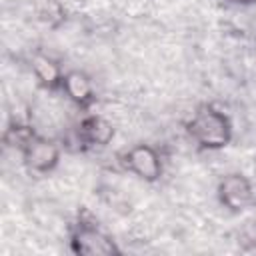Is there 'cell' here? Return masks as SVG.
<instances>
[{"label": "cell", "mask_w": 256, "mask_h": 256, "mask_svg": "<svg viewBox=\"0 0 256 256\" xmlns=\"http://www.w3.org/2000/svg\"><path fill=\"white\" fill-rule=\"evenodd\" d=\"M30 70L36 78V82L46 88V90H56V88H62V78H64V72L60 68V64L56 60H52L50 56L46 54H36L32 56L30 60Z\"/></svg>", "instance_id": "8"}, {"label": "cell", "mask_w": 256, "mask_h": 256, "mask_svg": "<svg viewBox=\"0 0 256 256\" xmlns=\"http://www.w3.org/2000/svg\"><path fill=\"white\" fill-rule=\"evenodd\" d=\"M70 250L78 256H112L120 254L116 242L94 222L80 220L70 234Z\"/></svg>", "instance_id": "2"}, {"label": "cell", "mask_w": 256, "mask_h": 256, "mask_svg": "<svg viewBox=\"0 0 256 256\" xmlns=\"http://www.w3.org/2000/svg\"><path fill=\"white\" fill-rule=\"evenodd\" d=\"M188 136L204 150H220L232 140V122L214 104H202L186 122Z\"/></svg>", "instance_id": "1"}, {"label": "cell", "mask_w": 256, "mask_h": 256, "mask_svg": "<svg viewBox=\"0 0 256 256\" xmlns=\"http://www.w3.org/2000/svg\"><path fill=\"white\" fill-rule=\"evenodd\" d=\"M114 126L110 120H106L100 114H88L80 120L76 136L78 142L82 146H90V148H104L112 142L114 138Z\"/></svg>", "instance_id": "6"}, {"label": "cell", "mask_w": 256, "mask_h": 256, "mask_svg": "<svg viewBox=\"0 0 256 256\" xmlns=\"http://www.w3.org/2000/svg\"><path fill=\"white\" fill-rule=\"evenodd\" d=\"M60 90H64V94L82 110L90 108L94 104V100H96L94 82L84 70H68V72H64Z\"/></svg>", "instance_id": "7"}, {"label": "cell", "mask_w": 256, "mask_h": 256, "mask_svg": "<svg viewBox=\"0 0 256 256\" xmlns=\"http://www.w3.org/2000/svg\"><path fill=\"white\" fill-rule=\"evenodd\" d=\"M36 136V132L30 128V126H22V124H16V126H10L6 130V142L14 148H18L20 152L24 150V146Z\"/></svg>", "instance_id": "9"}, {"label": "cell", "mask_w": 256, "mask_h": 256, "mask_svg": "<svg viewBox=\"0 0 256 256\" xmlns=\"http://www.w3.org/2000/svg\"><path fill=\"white\" fill-rule=\"evenodd\" d=\"M218 200L232 212L246 210L254 200V188L250 180L240 172H230L218 182Z\"/></svg>", "instance_id": "5"}, {"label": "cell", "mask_w": 256, "mask_h": 256, "mask_svg": "<svg viewBox=\"0 0 256 256\" xmlns=\"http://www.w3.org/2000/svg\"><path fill=\"white\" fill-rule=\"evenodd\" d=\"M232 2H238V4H250V2H256V0H232Z\"/></svg>", "instance_id": "10"}, {"label": "cell", "mask_w": 256, "mask_h": 256, "mask_svg": "<svg viewBox=\"0 0 256 256\" xmlns=\"http://www.w3.org/2000/svg\"><path fill=\"white\" fill-rule=\"evenodd\" d=\"M122 164L128 172H132L134 176H138L144 182L160 180L162 170H164L158 150L152 148L150 144H136V146L128 148L122 154Z\"/></svg>", "instance_id": "4"}, {"label": "cell", "mask_w": 256, "mask_h": 256, "mask_svg": "<svg viewBox=\"0 0 256 256\" xmlns=\"http://www.w3.org/2000/svg\"><path fill=\"white\" fill-rule=\"evenodd\" d=\"M24 166L34 174H48L52 172L60 162V146L46 136L36 134L20 152Z\"/></svg>", "instance_id": "3"}]
</instances>
